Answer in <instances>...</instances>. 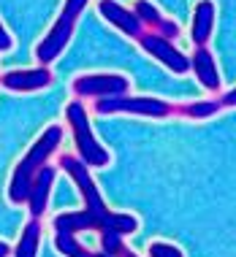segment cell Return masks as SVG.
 <instances>
[{
	"mask_svg": "<svg viewBox=\"0 0 236 257\" xmlns=\"http://www.w3.org/2000/svg\"><path fill=\"white\" fill-rule=\"evenodd\" d=\"M60 171L76 184L85 208L79 211H60L52 219V230H68V233H79V230H95L101 238V246L106 254L112 257H138L136 252H130L125 246V235H133L138 230V217L128 211H109L103 203V195L95 184V176L90 171L87 163H82L79 155H60Z\"/></svg>",
	"mask_w": 236,
	"mask_h": 257,
	"instance_id": "6da1fadb",
	"label": "cell"
},
{
	"mask_svg": "<svg viewBox=\"0 0 236 257\" xmlns=\"http://www.w3.org/2000/svg\"><path fill=\"white\" fill-rule=\"evenodd\" d=\"M62 138H65V130L62 124H46L44 130L38 133V138L30 144V149L22 155V160L17 163V168L11 173V182H9V200L14 206L27 203L30 198V187L36 182L38 171L44 165H49V157L57 155L62 147Z\"/></svg>",
	"mask_w": 236,
	"mask_h": 257,
	"instance_id": "7a4b0ae2",
	"label": "cell"
},
{
	"mask_svg": "<svg viewBox=\"0 0 236 257\" xmlns=\"http://www.w3.org/2000/svg\"><path fill=\"white\" fill-rule=\"evenodd\" d=\"M65 122H68V127H71L76 155L82 157V163H87L90 168H106V165L112 163V155H109V149L95 138L82 98H76L65 106Z\"/></svg>",
	"mask_w": 236,
	"mask_h": 257,
	"instance_id": "3957f363",
	"label": "cell"
},
{
	"mask_svg": "<svg viewBox=\"0 0 236 257\" xmlns=\"http://www.w3.org/2000/svg\"><path fill=\"white\" fill-rule=\"evenodd\" d=\"M87 3L90 0H65V3H62L60 17L54 19L49 33H46V36L38 41V46H36V60L41 62V65H52V62L62 54V49L71 44L76 22H79V17L85 14Z\"/></svg>",
	"mask_w": 236,
	"mask_h": 257,
	"instance_id": "277c9868",
	"label": "cell"
},
{
	"mask_svg": "<svg viewBox=\"0 0 236 257\" xmlns=\"http://www.w3.org/2000/svg\"><path fill=\"white\" fill-rule=\"evenodd\" d=\"M93 111L101 116L128 114V116H147V119H169V116L177 114V106L161 98H147V95H120V98L95 100Z\"/></svg>",
	"mask_w": 236,
	"mask_h": 257,
	"instance_id": "5b68a950",
	"label": "cell"
},
{
	"mask_svg": "<svg viewBox=\"0 0 236 257\" xmlns=\"http://www.w3.org/2000/svg\"><path fill=\"white\" fill-rule=\"evenodd\" d=\"M71 89L82 100L120 98V95H130V79L122 73H85V76H73Z\"/></svg>",
	"mask_w": 236,
	"mask_h": 257,
	"instance_id": "8992f818",
	"label": "cell"
},
{
	"mask_svg": "<svg viewBox=\"0 0 236 257\" xmlns=\"http://www.w3.org/2000/svg\"><path fill=\"white\" fill-rule=\"evenodd\" d=\"M138 46H141L149 57H155L161 65H166L174 76H185L187 71H193L190 57H187L185 52H179L171 38H163V36H158V33L147 30L141 38H138Z\"/></svg>",
	"mask_w": 236,
	"mask_h": 257,
	"instance_id": "52a82bcc",
	"label": "cell"
},
{
	"mask_svg": "<svg viewBox=\"0 0 236 257\" xmlns=\"http://www.w3.org/2000/svg\"><path fill=\"white\" fill-rule=\"evenodd\" d=\"M98 14L106 25H112L114 30H120L122 36H128V38L138 41L147 33V27L141 25L138 14L133 9H125L120 0H98Z\"/></svg>",
	"mask_w": 236,
	"mask_h": 257,
	"instance_id": "ba28073f",
	"label": "cell"
},
{
	"mask_svg": "<svg viewBox=\"0 0 236 257\" xmlns=\"http://www.w3.org/2000/svg\"><path fill=\"white\" fill-rule=\"evenodd\" d=\"M52 71L49 65H41L38 68H14V71H6L0 76V84L9 92H38V89H46L52 84Z\"/></svg>",
	"mask_w": 236,
	"mask_h": 257,
	"instance_id": "9c48e42d",
	"label": "cell"
},
{
	"mask_svg": "<svg viewBox=\"0 0 236 257\" xmlns=\"http://www.w3.org/2000/svg\"><path fill=\"white\" fill-rule=\"evenodd\" d=\"M190 68H193V73H196L198 84L204 87L206 92L217 95L220 89H223L217 60H214V54L209 52V46H196V52H193V57H190Z\"/></svg>",
	"mask_w": 236,
	"mask_h": 257,
	"instance_id": "30bf717a",
	"label": "cell"
},
{
	"mask_svg": "<svg viewBox=\"0 0 236 257\" xmlns=\"http://www.w3.org/2000/svg\"><path fill=\"white\" fill-rule=\"evenodd\" d=\"M133 11L138 14V19H141V25L147 27V30L158 33V36H163V38L177 41L179 33H182L174 19H166L163 14H161V9H158L152 0H136V3H133Z\"/></svg>",
	"mask_w": 236,
	"mask_h": 257,
	"instance_id": "8fae6325",
	"label": "cell"
},
{
	"mask_svg": "<svg viewBox=\"0 0 236 257\" xmlns=\"http://www.w3.org/2000/svg\"><path fill=\"white\" fill-rule=\"evenodd\" d=\"M54 179H57V171H54L52 165H44V168L38 171L36 182H33V187H30V198H27V211H30V219H41L46 214Z\"/></svg>",
	"mask_w": 236,
	"mask_h": 257,
	"instance_id": "7c38bea8",
	"label": "cell"
},
{
	"mask_svg": "<svg viewBox=\"0 0 236 257\" xmlns=\"http://www.w3.org/2000/svg\"><path fill=\"white\" fill-rule=\"evenodd\" d=\"M214 19H217V9L212 0H198L193 9V22H190V41L196 46H206L214 33Z\"/></svg>",
	"mask_w": 236,
	"mask_h": 257,
	"instance_id": "4fadbf2b",
	"label": "cell"
},
{
	"mask_svg": "<svg viewBox=\"0 0 236 257\" xmlns=\"http://www.w3.org/2000/svg\"><path fill=\"white\" fill-rule=\"evenodd\" d=\"M41 219H30L22 227V235H19L17 246H14V257H38V246H41Z\"/></svg>",
	"mask_w": 236,
	"mask_h": 257,
	"instance_id": "5bb4252c",
	"label": "cell"
},
{
	"mask_svg": "<svg viewBox=\"0 0 236 257\" xmlns=\"http://www.w3.org/2000/svg\"><path fill=\"white\" fill-rule=\"evenodd\" d=\"M220 108H225L220 98L196 100V103H179L174 116H182V119H193V122H198V119H209V116H214Z\"/></svg>",
	"mask_w": 236,
	"mask_h": 257,
	"instance_id": "9a60e30c",
	"label": "cell"
},
{
	"mask_svg": "<svg viewBox=\"0 0 236 257\" xmlns=\"http://www.w3.org/2000/svg\"><path fill=\"white\" fill-rule=\"evenodd\" d=\"M147 254L149 257H185L182 249L174 246V244H169V241H152L149 249H147Z\"/></svg>",
	"mask_w": 236,
	"mask_h": 257,
	"instance_id": "2e32d148",
	"label": "cell"
},
{
	"mask_svg": "<svg viewBox=\"0 0 236 257\" xmlns=\"http://www.w3.org/2000/svg\"><path fill=\"white\" fill-rule=\"evenodd\" d=\"M11 46H14L11 33L6 30V25H3V22H0V52H11Z\"/></svg>",
	"mask_w": 236,
	"mask_h": 257,
	"instance_id": "e0dca14e",
	"label": "cell"
},
{
	"mask_svg": "<svg viewBox=\"0 0 236 257\" xmlns=\"http://www.w3.org/2000/svg\"><path fill=\"white\" fill-rule=\"evenodd\" d=\"M220 100H223V106H225V108H236V87L220 95Z\"/></svg>",
	"mask_w": 236,
	"mask_h": 257,
	"instance_id": "ac0fdd59",
	"label": "cell"
},
{
	"mask_svg": "<svg viewBox=\"0 0 236 257\" xmlns=\"http://www.w3.org/2000/svg\"><path fill=\"white\" fill-rule=\"evenodd\" d=\"M9 254H14V252H11V246L6 244V241H0V257H9Z\"/></svg>",
	"mask_w": 236,
	"mask_h": 257,
	"instance_id": "d6986e66",
	"label": "cell"
}]
</instances>
